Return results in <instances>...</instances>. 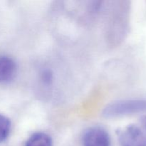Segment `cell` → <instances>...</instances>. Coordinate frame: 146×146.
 <instances>
[{
	"label": "cell",
	"mask_w": 146,
	"mask_h": 146,
	"mask_svg": "<svg viewBox=\"0 0 146 146\" xmlns=\"http://www.w3.org/2000/svg\"><path fill=\"white\" fill-rule=\"evenodd\" d=\"M144 112H146V100H123L107 106L103 115L106 118H113Z\"/></svg>",
	"instance_id": "1"
},
{
	"label": "cell",
	"mask_w": 146,
	"mask_h": 146,
	"mask_svg": "<svg viewBox=\"0 0 146 146\" xmlns=\"http://www.w3.org/2000/svg\"><path fill=\"white\" fill-rule=\"evenodd\" d=\"M121 146H146V134L135 125H128L118 131Z\"/></svg>",
	"instance_id": "2"
},
{
	"label": "cell",
	"mask_w": 146,
	"mask_h": 146,
	"mask_svg": "<svg viewBox=\"0 0 146 146\" xmlns=\"http://www.w3.org/2000/svg\"><path fill=\"white\" fill-rule=\"evenodd\" d=\"M84 146H111V138L104 128L99 126L89 128L83 136Z\"/></svg>",
	"instance_id": "3"
},
{
	"label": "cell",
	"mask_w": 146,
	"mask_h": 146,
	"mask_svg": "<svg viewBox=\"0 0 146 146\" xmlns=\"http://www.w3.org/2000/svg\"><path fill=\"white\" fill-rule=\"evenodd\" d=\"M17 73L15 61L7 56H0V84H7L14 79Z\"/></svg>",
	"instance_id": "4"
},
{
	"label": "cell",
	"mask_w": 146,
	"mask_h": 146,
	"mask_svg": "<svg viewBox=\"0 0 146 146\" xmlns=\"http://www.w3.org/2000/svg\"><path fill=\"white\" fill-rule=\"evenodd\" d=\"M25 146H53V141L48 134L36 133L27 140Z\"/></svg>",
	"instance_id": "5"
},
{
	"label": "cell",
	"mask_w": 146,
	"mask_h": 146,
	"mask_svg": "<svg viewBox=\"0 0 146 146\" xmlns=\"http://www.w3.org/2000/svg\"><path fill=\"white\" fill-rule=\"evenodd\" d=\"M11 131V122L7 117L0 114V143L7 138Z\"/></svg>",
	"instance_id": "6"
},
{
	"label": "cell",
	"mask_w": 146,
	"mask_h": 146,
	"mask_svg": "<svg viewBox=\"0 0 146 146\" xmlns=\"http://www.w3.org/2000/svg\"><path fill=\"white\" fill-rule=\"evenodd\" d=\"M141 123H142V124L143 125V126L145 127V128L146 129V115L143 116L142 118H141Z\"/></svg>",
	"instance_id": "7"
}]
</instances>
